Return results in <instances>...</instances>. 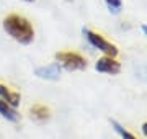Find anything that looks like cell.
I'll return each instance as SVG.
<instances>
[{"mask_svg": "<svg viewBox=\"0 0 147 139\" xmlns=\"http://www.w3.org/2000/svg\"><path fill=\"white\" fill-rule=\"evenodd\" d=\"M3 30L20 44H30L34 39V30L26 18L20 15H8L3 20Z\"/></svg>", "mask_w": 147, "mask_h": 139, "instance_id": "obj_1", "label": "cell"}, {"mask_svg": "<svg viewBox=\"0 0 147 139\" xmlns=\"http://www.w3.org/2000/svg\"><path fill=\"white\" fill-rule=\"evenodd\" d=\"M82 31H84L85 38L88 39V43L92 44L95 49H98V51H101V53H105V56H111V57H116V56H118V48H116L113 43L106 41L101 34L92 31V30H88V28H84Z\"/></svg>", "mask_w": 147, "mask_h": 139, "instance_id": "obj_2", "label": "cell"}, {"mask_svg": "<svg viewBox=\"0 0 147 139\" xmlns=\"http://www.w3.org/2000/svg\"><path fill=\"white\" fill-rule=\"evenodd\" d=\"M56 61L61 62L62 67L67 70H84L87 69V59L80 56L79 53H72V51H64V53L56 54Z\"/></svg>", "mask_w": 147, "mask_h": 139, "instance_id": "obj_3", "label": "cell"}, {"mask_svg": "<svg viewBox=\"0 0 147 139\" xmlns=\"http://www.w3.org/2000/svg\"><path fill=\"white\" fill-rule=\"evenodd\" d=\"M95 69L101 72V74H110V75H116L119 74L121 70V64L116 61L115 57H111V56H103L96 61V64H95Z\"/></svg>", "mask_w": 147, "mask_h": 139, "instance_id": "obj_4", "label": "cell"}, {"mask_svg": "<svg viewBox=\"0 0 147 139\" xmlns=\"http://www.w3.org/2000/svg\"><path fill=\"white\" fill-rule=\"evenodd\" d=\"M34 74H36L39 79H44V80H57L59 77H61V67H59V62L44 65V67H38V69L34 70Z\"/></svg>", "mask_w": 147, "mask_h": 139, "instance_id": "obj_5", "label": "cell"}, {"mask_svg": "<svg viewBox=\"0 0 147 139\" xmlns=\"http://www.w3.org/2000/svg\"><path fill=\"white\" fill-rule=\"evenodd\" d=\"M0 98H2L3 102H7L8 105H11L13 108L18 107V105H20V100H21L20 93L8 90V88H7L5 85H2V84H0Z\"/></svg>", "mask_w": 147, "mask_h": 139, "instance_id": "obj_6", "label": "cell"}, {"mask_svg": "<svg viewBox=\"0 0 147 139\" xmlns=\"http://www.w3.org/2000/svg\"><path fill=\"white\" fill-rule=\"evenodd\" d=\"M0 115L5 119H8V121H16L20 118V115L16 113L15 108L11 107V105H8L7 102H3L2 98H0Z\"/></svg>", "mask_w": 147, "mask_h": 139, "instance_id": "obj_7", "label": "cell"}, {"mask_svg": "<svg viewBox=\"0 0 147 139\" xmlns=\"http://www.w3.org/2000/svg\"><path fill=\"white\" fill-rule=\"evenodd\" d=\"M31 116L34 118V119H38V121H46V119H49V116H51V111H49V108L44 107V105H34V107L31 108Z\"/></svg>", "mask_w": 147, "mask_h": 139, "instance_id": "obj_8", "label": "cell"}, {"mask_svg": "<svg viewBox=\"0 0 147 139\" xmlns=\"http://www.w3.org/2000/svg\"><path fill=\"white\" fill-rule=\"evenodd\" d=\"M111 124L115 126L116 133H119V136H121V138H123V139H137L136 136H134V134H131V133H129V131H126V129L123 128L121 124H118V123H116V121H111Z\"/></svg>", "mask_w": 147, "mask_h": 139, "instance_id": "obj_9", "label": "cell"}, {"mask_svg": "<svg viewBox=\"0 0 147 139\" xmlns=\"http://www.w3.org/2000/svg\"><path fill=\"white\" fill-rule=\"evenodd\" d=\"M106 7L110 8V11L113 13H119L121 10V0H105Z\"/></svg>", "mask_w": 147, "mask_h": 139, "instance_id": "obj_10", "label": "cell"}, {"mask_svg": "<svg viewBox=\"0 0 147 139\" xmlns=\"http://www.w3.org/2000/svg\"><path fill=\"white\" fill-rule=\"evenodd\" d=\"M141 77H142V79H144V80L147 82V65H146V67H144V69L141 70Z\"/></svg>", "mask_w": 147, "mask_h": 139, "instance_id": "obj_11", "label": "cell"}, {"mask_svg": "<svg viewBox=\"0 0 147 139\" xmlns=\"http://www.w3.org/2000/svg\"><path fill=\"white\" fill-rule=\"evenodd\" d=\"M142 133H144V136L147 138V123H144V124H142Z\"/></svg>", "mask_w": 147, "mask_h": 139, "instance_id": "obj_12", "label": "cell"}, {"mask_svg": "<svg viewBox=\"0 0 147 139\" xmlns=\"http://www.w3.org/2000/svg\"><path fill=\"white\" fill-rule=\"evenodd\" d=\"M142 30H144V33H146V36H147V26H142Z\"/></svg>", "mask_w": 147, "mask_h": 139, "instance_id": "obj_13", "label": "cell"}, {"mask_svg": "<svg viewBox=\"0 0 147 139\" xmlns=\"http://www.w3.org/2000/svg\"><path fill=\"white\" fill-rule=\"evenodd\" d=\"M25 2H34V0H25Z\"/></svg>", "mask_w": 147, "mask_h": 139, "instance_id": "obj_14", "label": "cell"}, {"mask_svg": "<svg viewBox=\"0 0 147 139\" xmlns=\"http://www.w3.org/2000/svg\"><path fill=\"white\" fill-rule=\"evenodd\" d=\"M67 2H72V0H67Z\"/></svg>", "mask_w": 147, "mask_h": 139, "instance_id": "obj_15", "label": "cell"}]
</instances>
